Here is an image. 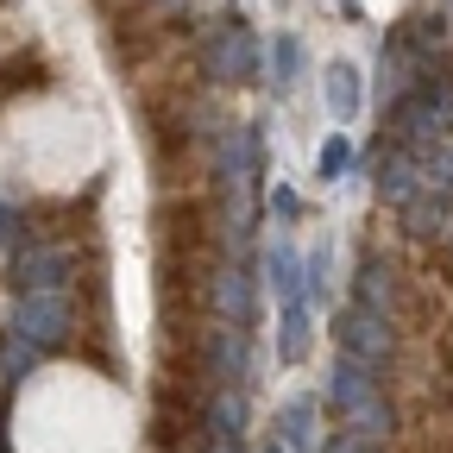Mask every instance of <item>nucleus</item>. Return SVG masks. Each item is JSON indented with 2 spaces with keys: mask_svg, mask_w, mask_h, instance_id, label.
I'll list each match as a JSON object with an SVG mask.
<instances>
[{
  "mask_svg": "<svg viewBox=\"0 0 453 453\" xmlns=\"http://www.w3.org/2000/svg\"><path fill=\"white\" fill-rule=\"evenodd\" d=\"M327 396H334V410L347 416V434H365V441L384 447V434H390V410H384V390H378L372 365L340 359L334 378H327Z\"/></svg>",
  "mask_w": 453,
  "mask_h": 453,
  "instance_id": "nucleus-1",
  "label": "nucleus"
},
{
  "mask_svg": "<svg viewBox=\"0 0 453 453\" xmlns=\"http://www.w3.org/2000/svg\"><path fill=\"white\" fill-rule=\"evenodd\" d=\"M447 120H453V95H447V88L422 82V88H410V95H396V139H403V145L441 139Z\"/></svg>",
  "mask_w": 453,
  "mask_h": 453,
  "instance_id": "nucleus-2",
  "label": "nucleus"
},
{
  "mask_svg": "<svg viewBox=\"0 0 453 453\" xmlns=\"http://www.w3.org/2000/svg\"><path fill=\"white\" fill-rule=\"evenodd\" d=\"M13 334H26L32 347H57V340L70 334V296H64V290L19 296V309H13Z\"/></svg>",
  "mask_w": 453,
  "mask_h": 453,
  "instance_id": "nucleus-3",
  "label": "nucleus"
},
{
  "mask_svg": "<svg viewBox=\"0 0 453 453\" xmlns=\"http://www.w3.org/2000/svg\"><path fill=\"white\" fill-rule=\"evenodd\" d=\"M202 70H208L214 82H252V76H258V38H252L246 26H226V32L202 50Z\"/></svg>",
  "mask_w": 453,
  "mask_h": 453,
  "instance_id": "nucleus-4",
  "label": "nucleus"
},
{
  "mask_svg": "<svg viewBox=\"0 0 453 453\" xmlns=\"http://www.w3.org/2000/svg\"><path fill=\"white\" fill-rule=\"evenodd\" d=\"M334 334H340V347H347V359H359V365H384L390 359V321L372 315V309H347L334 321Z\"/></svg>",
  "mask_w": 453,
  "mask_h": 453,
  "instance_id": "nucleus-5",
  "label": "nucleus"
},
{
  "mask_svg": "<svg viewBox=\"0 0 453 453\" xmlns=\"http://www.w3.org/2000/svg\"><path fill=\"white\" fill-rule=\"evenodd\" d=\"M64 277H70V252H64V246H26V252L13 258V283H19V296L64 290Z\"/></svg>",
  "mask_w": 453,
  "mask_h": 453,
  "instance_id": "nucleus-6",
  "label": "nucleus"
},
{
  "mask_svg": "<svg viewBox=\"0 0 453 453\" xmlns=\"http://www.w3.org/2000/svg\"><path fill=\"white\" fill-rule=\"evenodd\" d=\"M208 359H214V378H220V384H240V378H246V334L226 321V327L214 334V353H208Z\"/></svg>",
  "mask_w": 453,
  "mask_h": 453,
  "instance_id": "nucleus-7",
  "label": "nucleus"
},
{
  "mask_svg": "<svg viewBox=\"0 0 453 453\" xmlns=\"http://www.w3.org/2000/svg\"><path fill=\"white\" fill-rule=\"evenodd\" d=\"M214 303H220V315L234 321V327H246V321H252V283H246V271H240V265H234V271H220Z\"/></svg>",
  "mask_w": 453,
  "mask_h": 453,
  "instance_id": "nucleus-8",
  "label": "nucleus"
},
{
  "mask_svg": "<svg viewBox=\"0 0 453 453\" xmlns=\"http://www.w3.org/2000/svg\"><path fill=\"white\" fill-rule=\"evenodd\" d=\"M265 271H271V290H277L283 303H303V258H296L290 246H271V252H265Z\"/></svg>",
  "mask_w": 453,
  "mask_h": 453,
  "instance_id": "nucleus-9",
  "label": "nucleus"
},
{
  "mask_svg": "<svg viewBox=\"0 0 453 453\" xmlns=\"http://www.w3.org/2000/svg\"><path fill=\"white\" fill-rule=\"evenodd\" d=\"M240 428H246V396H240L234 384H220L214 410H208V434H214V441H240Z\"/></svg>",
  "mask_w": 453,
  "mask_h": 453,
  "instance_id": "nucleus-10",
  "label": "nucleus"
},
{
  "mask_svg": "<svg viewBox=\"0 0 453 453\" xmlns=\"http://www.w3.org/2000/svg\"><path fill=\"white\" fill-rule=\"evenodd\" d=\"M390 277H396V271H390V265H378V258L359 271V309L390 315V303H396V283H390Z\"/></svg>",
  "mask_w": 453,
  "mask_h": 453,
  "instance_id": "nucleus-11",
  "label": "nucleus"
},
{
  "mask_svg": "<svg viewBox=\"0 0 453 453\" xmlns=\"http://www.w3.org/2000/svg\"><path fill=\"white\" fill-rule=\"evenodd\" d=\"M327 113H334V120H353V113H359V70L353 64L327 70Z\"/></svg>",
  "mask_w": 453,
  "mask_h": 453,
  "instance_id": "nucleus-12",
  "label": "nucleus"
},
{
  "mask_svg": "<svg viewBox=\"0 0 453 453\" xmlns=\"http://www.w3.org/2000/svg\"><path fill=\"white\" fill-rule=\"evenodd\" d=\"M277 353H283V359H303V353H309V309H303V303H283V334H277Z\"/></svg>",
  "mask_w": 453,
  "mask_h": 453,
  "instance_id": "nucleus-13",
  "label": "nucleus"
},
{
  "mask_svg": "<svg viewBox=\"0 0 453 453\" xmlns=\"http://www.w3.org/2000/svg\"><path fill=\"white\" fill-rule=\"evenodd\" d=\"M378 196L410 202V196H416V164H410V157H384V164H378Z\"/></svg>",
  "mask_w": 453,
  "mask_h": 453,
  "instance_id": "nucleus-14",
  "label": "nucleus"
},
{
  "mask_svg": "<svg viewBox=\"0 0 453 453\" xmlns=\"http://www.w3.org/2000/svg\"><path fill=\"white\" fill-rule=\"evenodd\" d=\"M283 434H290L296 453H315V403L309 396H296V403L283 410Z\"/></svg>",
  "mask_w": 453,
  "mask_h": 453,
  "instance_id": "nucleus-15",
  "label": "nucleus"
},
{
  "mask_svg": "<svg viewBox=\"0 0 453 453\" xmlns=\"http://www.w3.org/2000/svg\"><path fill=\"white\" fill-rule=\"evenodd\" d=\"M403 208H410V226H416L422 240H428V234H447V202H441V196H434V202H428V196H410Z\"/></svg>",
  "mask_w": 453,
  "mask_h": 453,
  "instance_id": "nucleus-16",
  "label": "nucleus"
},
{
  "mask_svg": "<svg viewBox=\"0 0 453 453\" xmlns=\"http://www.w3.org/2000/svg\"><path fill=\"white\" fill-rule=\"evenodd\" d=\"M271 64H277V82L290 88V82H296V70H303V44H296V38H277V50H271Z\"/></svg>",
  "mask_w": 453,
  "mask_h": 453,
  "instance_id": "nucleus-17",
  "label": "nucleus"
},
{
  "mask_svg": "<svg viewBox=\"0 0 453 453\" xmlns=\"http://www.w3.org/2000/svg\"><path fill=\"white\" fill-rule=\"evenodd\" d=\"M32 365H38V347L26 334H7V378H26Z\"/></svg>",
  "mask_w": 453,
  "mask_h": 453,
  "instance_id": "nucleus-18",
  "label": "nucleus"
},
{
  "mask_svg": "<svg viewBox=\"0 0 453 453\" xmlns=\"http://www.w3.org/2000/svg\"><path fill=\"white\" fill-rule=\"evenodd\" d=\"M347 164H353V145H347V139H340V133H334V139L321 145V177L334 183V177H340V170H347Z\"/></svg>",
  "mask_w": 453,
  "mask_h": 453,
  "instance_id": "nucleus-19",
  "label": "nucleus"
},
{
  "mask_svg": "<svg viewBox=\"0 0 453 453\" xmlns=\"http://www.w3.org/2000/svg\"><path fill=\"white\" fill-rule=\"evenodd\" d=\"M327 453H378V441H365V434H340Z\"/></svg>",
  "mask_w": 453,
  "mask_h": 453,
  "instance_id": "nucleus-20",
  "label": "nucleus"
},
{
  "mask_svg": "<svg viewBox=\"0 0 453 453\" xmlns=\"http://www.w3.org/2000/svg\"><path fill=\"white\" fill-rule=\"evenodd\" d=\"M271 208H277V214H283V220H290V214H303V202H296V196H290V189H277V196H271Z\"/></svg>",
  "mask_w": 453,
  "mask_h": 453,
  "instance_id": "nucleus-21",
  "label": "nucleus"
},
{
  "mask_svg": "<svg viewBox=\"0 0 453 453\" xmlns=\"http://www.w3.org/2000/svg\"><path fill=\"white\" fill-rule=\"evenodd\" d=\"M214 453H240V447H234V441H214Z\"/></svg>",
  "mask_w": 453,
  "mask_h": 453,
  "instance_id": "nucleus-22",
  "label": "nucleus"
},
{
  "mask_svg": "<svg viewBox=\"0 0 453 453\" xmlns=\"http://www.w3.org/2000/svg\"><path fill=\"white\" fill-rule=\"evenodd\" d=\"M271 453H283V447H271Z\"/></svg>",
  "mask_w": 453,
  "mask_h": 453,
  "instance_id": "nucleus-23",
  "label": "nucleus"
}]
</instances>
